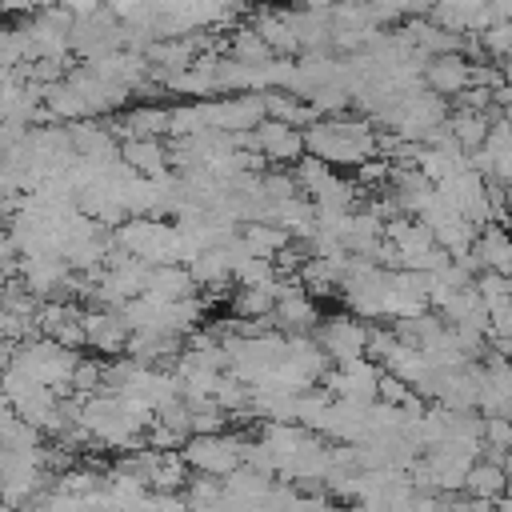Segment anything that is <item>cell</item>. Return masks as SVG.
Returning <instances> with one entry per match:
<instances>
[{"instance_id":"6da1fadb","label":"cell","mask_w":512,"mask_h":512,"mask_svg":"<svg viewBox=\"0 0 512 512\" xmlns=\"http://www.w3.org/2000/svg\"><path fill=\"white\" fill-rule=\"evenodd\" d=\"M244 432H216V436H192L180 452L188 460V468L196 476H212V480H228L236 468H244Z\"/></svg>"},{"instance_id":"7a4b0ae2","label":"cell","mask_w":512,"mask_h":512,"mask_svg":"<svg viewBox=\"0 0 512 512\" xmlns=\"http://www.w3.org/2000/svg\"><path fill=\"white\" fill-rule=\"evenodd\" d=\"M120 48H124V20L108 4L100 12H92V16H76V24H72V56L92 64V60L112 56Z\"/></svg>"},{"instance_id":"3957f363","label":"cell","mask_w":512,"mask_h":512,"mask_svg":"<svg viewBox=\"0 0 512 512\" xmlns=\"http://www.w3.org/2000/svg\"><path fill=\"white\" fill-rule=\"evenodd\" d=\"M316 340H320V348L328 352V360H332V364H348V360L368 356L372 324H364V320H360V316H352V312H332V316H324V320H320Z\"/></svg>"},{"instance_id":"277c9868","label":"cell","mask_w":512,"mask_h":512,"mask_svg":"<svg viewBox=\"0 0 512 512\" xmlns=\"http://www.w3.org/2000/svg\"><path fill=\"white\" fill-rule=\"evenodd\" d=\"M256 144H260V156L272 160V168H296L308 156L304 128H292V124H280V120H264L256 128Z\"/></svg>"},{"instance_id":"5b68a950","label":"cell","mask_w":512,"mask_h":512,"mask_svg":"<svg viewBox=\"0 0 512 512\" xmlns=\"http://www.w3.org/2000/svg\"><path fill=\"white\" fill-rule=\"evenodd\" d=\"M84 332H88V348H96L104 360H112V356H128L132 328H128V320H124V312H112V308H88V316H84Z\"/></svg>"},{"instance_id":"8992f818","label":"cell","mask_w":512,"mask_h":512,"mask_svg":"<svg viewBox=\"0 0 512 512\" xmlns=\"http://www.w3.org/2000/svg\"><path fill=\"white\" fill-rule=\"evenodd\" d=\"M424 88L444 96V100H456L472 88V60L464 52H448V56H432L428 68H424Z\"/></svg>"},{"instance_id":"52a82bcc","label":"cell","mask_w":512,"mask_h":512,"mask_svg":"<svg viewBox=\"0 0 512 512\" xmlns=\"http://www.w3.org/2000/svg\"><path fill=\"white\" fill-rule=\"evenodd\" d=\"M248 24L268 40V48L276 52V56H296V52H304L300 48V36H296V28H292V20H288V8H256L252 16H248Z\"/></svg>"},{"instance_id":"ba28073f","label":"cell","mask_w":512,"mask_h":512,"mask_svg":"<svg viewBox=\"0 0 512 512\" xmlns=\"http://www.w3.org/2000/svg\"><path fill=\"white\" fill-rule=\"evenodd\" d=\"M508 492H512V488H508L504 460H488V456H480V460L468 468V480H464V496H468V500L500 504Z\"/></svg>"},{"instance_id":"9c48e42d","label":"cell","mask_w":512,"mask_h":512,"mask_svg":"<svg viewBox=\"0 0 512 512\" xmlns=\"http://www.w3.org/2000/svg\"><path fill=\"white\" fill-rule=\"evenodd\" d=\"M472 252L480 256L484 272L512 276V232H508V224H484L476 244H472Z\"/></svg>"},{"instance_id":"30bf717a","label":"cell","mask_w":512,"mask_h":512,"mask_svg":"<svg viewBox=\"0 0 512 512\" xmlns=\"http://www.w3.org/2000/svg\"><path fill=\"white\" fill-rule=\"evenodd\" d=\"M196 292L200 288H196V280H192V272L184 264H156L148 272V288H144V296H156L164 304H176V300L196 296Z\"/></svg>"},{"instance_id":"8fae6325","label":"cell","mask_w":512,"mask_h":512,"mask_svg":"<svg viewBox=\"0 0 512 512\" xmlns=\"http://www.w3.org/2000/svg\"><path fill=\"white\" fill-rule=\"evenodd\" d=\"M120 160H128L148 180H160V176L172 172V156H168V144L164 140H124Z\"/></svg>"},{"instance_id":"7c38bea8","label":"cell","mask_w":512,"mask_h":512,"mask_svg":"<svg viewBox=\"0 0 512 512\" xmlns=\"http://www.w3.org/2000/svg\"><path fill=\"white\" fill-rule=\"evenodd\" d=\"M240 240L252 256H264V260H276L280 252H288L296 240L284 224H272V220H256V224H244L240 228Z\"/></svg>"},{"instance_id":"4fadbf2b","label":"cell","mask_w":512,"mask_h":512,"mask_svg":"<svg viewBox=\"0 0 512 512\" xmlns=\"http://www.w3.org/2000/svg\"><path fill=\"white\" fill-rule=\"evenodd\" d=\"M224 56H232V60H240V64H248V68H260V64L276 60V52L268 48V40H264L252 24H240V28L228 32V40H224Z\"/></svg>"},{"instance_id":"5bb4252c","label":"cell","mask_w":512,"mask_h":512,"mask_svg":"<svg viewBox=\"0 0 512 512\" xmlns=\"http://www.w3.org/2000/svg\"><path fill=\"white\" fill-rule=\"evenodd\" d=\"M496 116H500V112H464V108H452L448 128H452V136H456V144H460L464 152H476V148H484V140H488Z\"/></svg>"},{"instance_id":"9a60e30c","label":"cell","mask_w":512,"mask_h":512,"mask_svg":"<svg viewBox=\"0 0 512 512\" xmlns=\"http://www.w3.org/2000/svg\"><path fill=\"white\" fill-rule=\"evenodd\" d=\"M264 108H268V120H280V124H292V128H308V124L320 120L308 100H300V96H292L284 88L280 92H264Z\"/></svg>"},{"instance_id":"2e32d148","label":"cell","mask_w":512,"mask_h":512,"mask_svg":"<svg viewBox=\"0 0 512 512\" xmlns=\"http://www.w3.org/2000/svg\"><path fill=\"white\" fill-rule=\"evenodd\" d=\"M228 312L236 320H264L276 312V288H232L228 296Z\"/></svg>"},{"instance_id":"e0dca14e","label":"cell","mask_w":512,"mask_h":512,"mask_svg":"<svg viewBox=\"0 0 512 512\" xmlns=\"http://www.w3.org/2000/svg\"><path fill=\"white\" fill-rule=\"evenodd\" d=\"M480 48H484L488 60L508 64V60H512V20H496V24H488V28L480 32Z\"/></svg>"},{"instance_id":"ac0fdd59","label":"cell","mask_w":512,"mask_h":512,"mask_svg":"<svg viewBox=\"0 0 512 512\" xmlns=\"http://www.w3.org/2000/svg\"><path fill=\"white\" fill-rule=\"evenodd\" d=\"M476 292L488 300V308L500 304V300H512V276H504V272H480L476 276Z\"/></svg>"},{"instance_id":"d6986e66","label":"cell","mask_w":512,"mask_h":512,"mask_svg":"<svg viewBox=\"0 0 512 512\" xmlns=\"http://www.w3.org/2000/svg\"><path fill=\"white\" fill-rule=\"evenodd\" d=\"M380 400H384V404L404 408V404H412V400H416V392H412V384H408V380H400V376L384 372V376H380Z\"/></svg>"},{"instance_id":"ffe728a7","label":"cell","mask_w":512,"mask_h":512,"mask_svg":"<svg viewBox=\"0 0 512 512\" xmlns=\"http://www.w3.org/2000/svg\"><path fill=\"white\" fill-rule=\"evenodd\" d=\"M492 340H512V300H500L492 304V328H488Z\"/></svg>"},{"instance_id":"44dd1931","label":"cell","mask_w":512,"mask_h":512,"mask_svg":"<svg viewBox=\"0 0 512 512\" xmlns=\"http://www.w3.org/2000/svg\"><path fill=\"white\" fill-rule=\"evenodd\" d=\"M508 84H512V80H508Z\"/></svg>"}]
</instances>
